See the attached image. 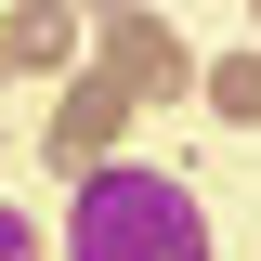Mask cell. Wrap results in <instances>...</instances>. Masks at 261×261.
<instances>
[{
  "instance_id": "cell-3",
  "label": "cell",
  "mask_w": 261,
  "mask_h": 261,
  "mask_svg": "<svg viewBox=\"0 0 261 261\" xmlns=\"http://www.w3.org/2000/svg\"><path fill=\"white\" fill-rule=\"evenodd\" d=\"M118 130H130V79L79 65V79H65V105H53V170H65V183H79V170H105V157H118Z\"/></svg>"
},
{
  "instance_id": "cell-2",
  "label": "cell",
  "mask_w": 261,
  "mask_h": 261,
  "mask_svg": "<svg viewBox=\"0 0 261 261\" xmlns=\"http://www.w3.org/2000/svg\"><path fill=\"white\" fill-rule=\"evenodd\" d=\"M105 79H130V105H170V92H196V53L157 27V13L105 0Z\"/></svg>"
},
{
  "instance_id": "cell-6",
  "label": "cell",
  "mask_w": 261,
  "mask_h": 261,
  "mask_svg": "<svg viewBox=\"0 0 261 261\" xmlns=\"http://www.w3.org/2000/svg\"><path fill=\"white\" fill-rule=\"evenodd\" d=\"M0 261H39V222H27V209H0Z\"/></svg>"
},
{
  "instance_id": "cell-5",
  "label": "cell",
  "mask_w": 261,
  "mask_h": 261,
  "mask_svg": "<svg viewBox=\"0 0 261 261\" xmlns=\"http://www.w3.org/2000/svg\"><path fill=\"white\" fill-rule=\"evenodd\" d=\"M209 105L248 130V118H261V53H209Z\"/></svg>"
},
{
  "instance_id": "cell-1",
  "label": "cell",
  "mask_w": 261,
  "mask_h": 261,
  "mask_svg": "<svg viewBox=\"0 0 261 261\" xmlns=\"http://www.w3.org/2000/svg\"><path fill=\"white\" fill-rule=\"evenodd\" d=\"M65 261H209V209L183 170L105 157L65 183Z\"/></svg>"
},
{
  "instance_id": "cell-4",
  "label": "cell",
  "mask_w": 261,
  "mask_h": 261,
  "mask_svg": "<svg viewBox=\"0 0 261 261\" xmlns=\"http://www.w3.org/2000/svg\"><path fill=\"white\" fill-rule=\"evenodd\" d=\"M0 79H79V0H13L0 13Z\"/></svg>"
},
{
  "instance_id": "cell-7",
  "label": "cell",
  "mask_w": 261,
  "mask_h": 261,
  "mask_svg": "<svg viewBox=\"0 0 261 261\" xmlns=\"http://www.w3.org/2000/svg\"><path fill=\"white\" fill-rule=\"evenodd\" d=\"M248 13H261V0H248Z\"/></svg>"
}]
</instances>
